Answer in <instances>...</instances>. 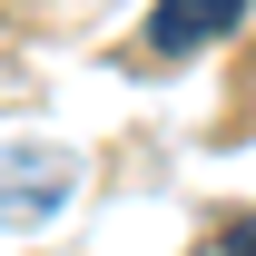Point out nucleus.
Segmentation results:
<instances>
[{
  "label": "nucleus",
  "instance_id": "nucleus-1",
  "mask_svg": "<svg viewBox=\"0 0 256 256\" xmlns=\"http://www.w3.org/2000/svg\"><path fill=\"white\" fill-rule=\"evenodd\" d=\"M79 168L60 158V148H0V217L10 226H40V217H60V197Z\"/></svg>",
  "mask_w": 256,
  "mask_h": 256
},
{
  "label": "nucleus",
  "instance_id": "nucleus-2",
  "mask_svg": "<svg viewBox=\"0 0 256 256\" xmlns=\"http://www.w3.org/2000/svg\"><path fill=\"white\" fill-rule=\"evenodd\" d=\"M236 20H246V0H158V10H148V50H158V60H188V50L226 40Z\"/></svg>",
  "mask_w": 256,
  "mask_h": 256
},
{
  "label": "nucleus",
  "instance_id": "nucleus-3",
  "mask_svg": "<svg viewBox=\"0 0 256 256\" xmlns=\"http://www.w3.org/2000/svg\"><path fill=\"white\" fill-rule=\"evenodd\" d=\"M226 256H256V217H246V226H236V236H226Z\"/></svg>",
  "mask_w": 256,
  "mask_h": 256
}]
</instances>
